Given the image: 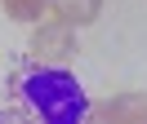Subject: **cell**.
Wrapping results in <instances>:
<instances>
[{
    "label": "cell",
    "mask_w": 147,
    "mask_h": 124,
    "mask_svg": "<svg viewBox=\"0 0 147 124\" xmlns=\"http://www.w3.org/2000/svg\"><path fill=\"white\" fill-rule=\"evenodd\" d=\"M22 93L36 106L40 120H54V124H76V120H85V115L94 111V106L85 102L80 84H76L67 71H58V67L27 71V75H22Z\"/></svg>",
    "instance_id": "1"
},
{
    "label": "cell",
    "mask_w": 147,
    "mask_h": 124,
    "mask_svg": "<svg viewBox=\"0 0 147 124\" xmlns=\"http://www.w3.org/2000/svg\"><path fill=\"white\" fill-rule=\"evenodd\" d=\"M31 53H36V62H71L76 53V31L71 22H63V18H54V22H40L36 31H31Z\"/></svg>",
    "instance_id": "2"
},
{
    "label": "cell",
    "mask_w": 147,
    "mask_h": 124,
    "mask_svg": "<svg viewBox=\"0 0 147 124\" xmlns=\"http://www.w3.org/2000/svg\"><path fill=\"white\" fill-rule=\"evenodd\" d=\"M94 115L111 124H147V93H120L111 102L94 106Z\"/></svg>",
    "instance_id": "3"
},
{
    "label": "cell",
    "mask_w": 147,
    "mask_h": 124,
    "mask_svg": "<svg viewBox=\"0 0 147 124\" xmlns=\"http://www.w3.org/2000/svg\"><path fill=\"white\" fill-rule=\"evenodd\" d=\"M54 5V13L63 18V22H71V27H89L94 18L102 13V0H49Z\"/></svg>",
    "instance_id": "4"
},
{
    "label": "cell",
    "mask_w": 147,
    "mask_h": 124,
    "mask_svg": "<svg viewBox=\"0 0 147 124\" xmlns=\"http://www.w3.org/2000/svg\"><path fill=\"white\" fill-rule=\"evenodd\" d=\"M0 5H5V13L13 22H40V13H45L49 0H0Z\"/></svg>",
    "instance_id": "5"
}]
</instances>
